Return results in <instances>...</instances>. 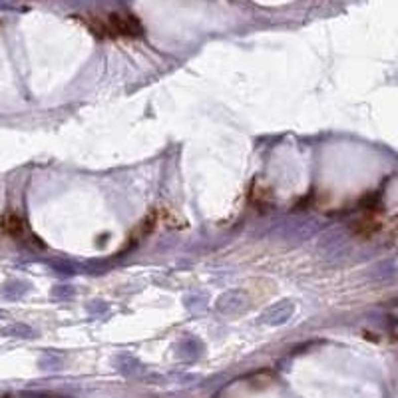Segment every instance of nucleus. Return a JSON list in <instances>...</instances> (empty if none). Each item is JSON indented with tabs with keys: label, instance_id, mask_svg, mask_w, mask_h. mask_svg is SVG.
<instances>
[{
	"label": "nucleus",
	"instance_id": "1",
	"mask_svg": "<svg viewBox=\"0 0 398 398\" xmlns=\"http://www.w3.org/2000/svg\"><path fill=\"white\" fill-rule=\"evenodd\" d=\"M86 26L100 38H138L143 34L140 20L130 12L82 16Z\"/></svg>",
	"mask_w": 398,
	"mask_h": 398
}]
</instances>
